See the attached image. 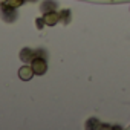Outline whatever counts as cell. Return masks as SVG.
Masks as SVG:
<instances>
[{"instance_id": "obj_8", "label": "cell", "mask_w": 130, "mask_h": 130, "mask_svg": "<svg viewBox=\"0 0 130 130\" xmlns=\"http://www.w3.org/2000/svg\"><path fill=\"white\" fill-rule=\"evenodd\" d=\"M6 2H8V0H0V6H2V5H5Z\"/></svg>"}, {"instance_id": "obj_7", "label": "cell", "mask_w": 130, "mask_h": 130, "mask_svg": "<svg viewBox=\"0 0 130 130\" xmlns=\"http://www.w3.org/2000/svg\"><path fill=\"white\" fill-rule=\"evenodd\" d=\"M43 23H44V20H43V19H37V28H38V29H41V28H43Z\"/></svg>"}, {"instance_id": "obj_5", "label": "cell", "mask_w": 130, "mask_h": 130, "mask_svg": "<svg viewBox=\"0 0 130 130\" xmlns=\"http://www.w3.org/2000/svg\"><path fill=\"white\" fill-rule=\"evenodd\" d=\"M37 57V52L34 51V49H29V47H25L22 52H20V58H22V61H32L34 58Z\"/></svg>"}, {"instance_id": "obj_4", "label": "cell", "mask_w": 130, "mask_h": 130, "mask_svg": "<svg viewBox=\"0 0 130 130\" xmlns=\"http://www.w3.org/2000/svg\"><path fill=\"white\" fill-rule=\"evenodd\" d=\"M34 75L35 74H34V71H32L31 66H23V68L19 69V78L23 80V81H29Z\"/></svg>"}, {"instance_id": "obj_1", "label": "cell", "mask_w": 130, "mask_h": 130, "mask_svg": "<svg viewBox=\"0 0 130 130\" xmlns=\"http://www.w3.org/2000/svg\"><path fill=\"white\" fill-rule=\"evenodd\" d=\"M31 68H32V71H34L35 75H44L46 71H47L46 60H44V58H40V57H35V58L32 60Z\"/></svg>"}, {"instance_id": "obj_2", "label": "cell", "mask_w": 130, "mask_h": 130, "mask_svg": "<svg viewBox=\"0 0 130 130\" xmlns=\"http://www.w3.org/2000/svg\"><path fill=\"white\" fill-rule=\"evenodd\" d=\"M14 9L15 8H11V6H3L2 8V11H0V15H2V19L5 20V22H14L15 20V17H17V14L14 12Z\"/></svg>"}, {"instance_id": "obj_3", "label": "cell", "mask_w": 130, "mask_h": 130, "mask_svg": "<svg viewBox=\"0 0 130 130\" xmlns=\"http://www.w3.org/2000/svg\"><path fill=\"white\" fill-rule=\"evenodd\" d=\"M60 19H61V17H60V12H55V11H49V12H46V14L43 15L44 25H47V26H54Z\"/></svg>"}, {"instance_id": "obj_6", "label": "cell", "mask_w": 130, "mask_h": 130, "mask_svg": "<svg viewBox=\"0 0 130 130\" xmlns=\"http://www.w3.org/2000/svg\"><path fill=\"white\" fill-rule=\"evenodd\" d=\"M23 2H25V0H8L5 5H8V6H11V8H19V6L23 5Z\"/></svg>"}]
</instances>
